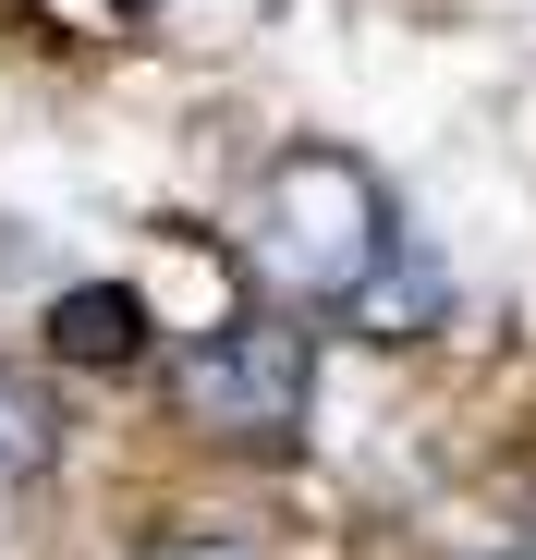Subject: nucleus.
Listing matches in <instances>:
<instances>
[{
	"instance_id": "1",
	"label": "nucleus",
	"mask_w": 536,
	"mask_h": 560,
	"mask_svg": "<svg viewBox=\"0 0 536 560\" xmlns=\"http://www.w3.org/2000/svg\"><path fill=\"white\" fill-rule=\"evenodd\" d=\"M403 244H415V232H403V208H391V183L353 159V147H281V159L256 171L244 256L268 268V293H281L293 317H353Z\"/></svg>"
},
{
	"instance_id": "2",
	"label": "nucleus",
	"mask_w": 536,
	"mask_h": 560,
	"mask_svg": "<svg viewBox=\"0 0 536 560\" xmlns=\"http://www.w3.org/2000/svg\"><path fill=\"white\" fill-rule=\"evenodd\" d=\"M171 402H184V427H208L220 451H293L305 415H317V329L293 305L220 317L208 341H184Z\"/></svg>"
},
{
	"instance_id": "3",
	"label": "nucleus",
	"mask_w": 536,
	"mask_h": 560,
	"mask_svg": "<svg viewBox=\"0 0 536 560\" xmlns=\"http://www.w3.org/2000/svg\"><path fill=\"white\" fill-rule=\"evenodd\" d=\"M49 353L61 365H135L147 353V293L135 280H73V293H49Z\"/></svg>"
},
{
	"instance_id": "4",
	"label": "nucleus",
	"mask_w": 536,
	"mask_h": 560,
	"mask_svg": "<svg viewBox=\"0 0 536 560\" xmlns=\"http://www.w3.org/2000/svg\"><path fill=\"white\" fill-rule=\"evenodd\" d=\"M439 305H452L439 256H427V244H403V256L378 268V293L353 305V329H366V341H427V329H439Z\"/></svg>"
},
{
	"instance_id": "5",
	"label": "nucleus",
	"mask_w": 536,
	"mask_h": 560,
	"mask_svg": "<svg viewBox=\"0 0 536 560\" xmlns=\"http://www.w3.org/2000/svg\"><path fill=\"white\" fill-rule=\"evenodd\" d=\"M49 451H61V427H49V402L0 365V488H37L49 476Z\"/></svg>"
},
{
	"instance_id": "6",
	"label": "nucleus",
	"mask_w": 536,
	"mask_h": 560,
	"mask_svg": "<svg viewBox=\"0 0 536 560\" xmlns=\"http://www.w3.org/2000/svg\"><path fill=\"white\" fill-rule=\"evenodd\" d=\"M147 560H256V548H244V536H159Z\"/></svg>"
}]
</instances>
